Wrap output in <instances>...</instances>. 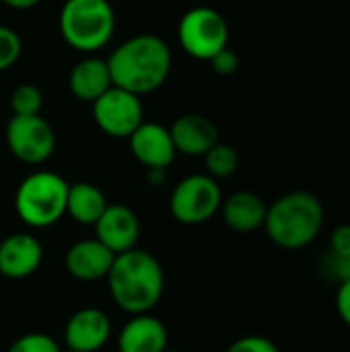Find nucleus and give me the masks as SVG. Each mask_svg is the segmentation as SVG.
<instances>
[{"mask_svg":"<svg viewBox=\"0 0 350 352\" xmlns=\"http://www.w3.org/2000/svg\"><path fill=\"white\" fill-rule=\"evenodd\" d=\"M171 62L169 45L163 37L153 33H140L122 41L107 58L113 87L138 97L155 93L165 85Z\"/></svg>","mask_w":350,"mask_h":352,"instance_id":"1","label":"nucleus"},{"mask_svg":"<svg viewBox=\"0 0 350 352\" xmlns=\"http://www.w3.org/2000/svg\"><path fill=\"white\" fill-rule=\"evenodd\" d=\"M105 280L113 303L130 316L151 314L165 291L161 262L140 248L118 254Z\"/></svg>","mask_w":350,"mask_h":352,"instance_id":"2","label":"nucleus"},{"mask_svg":"<svg viewBox=\"0 0 350 352\" xmlns=\"http://www.w3.org/2000/svg\"><path fill=\"white\" fill-rule=\"evenodd\" d=\"M326 221L322 200L305 190H293L268 204L264 231L268 239L287 252L305 250L311 245Z\"/></svg>","mask_w":350,"mask_h":352,"instance_id":"3","label":"nucleus"},{"mask_svg":"<svg viewBox=\"0 0 350 352\" xmlns=\"http://www.w3.org/2000/svg\"><path fill=\"white\" fill-rule=\"evenodd\" d=\"M58 29L72 50L93 56L116 33V10L109 0H66L60 8Z\"/></svg>","mask_w":350,"mask_h":352,"instance_id":"4","label":"nucleus"},{"mask_svg":"<svg viewBox=\"0 0 350 352\" xmlns=\"http://www.w3.org/2000/svg\"><path fill=\"white\" fill-rule=\"evenodd\" d=\"M70 184L56 171L29 173L14 192V212L31 229H47L66 217Z\"/></svg>","mask_w":350,"mask_h":352,"instance_id":"5","label":"nucleus"},{"mask_svg":"<svg viewBox=\"0 0 350 352\" xmlns=\"http://www.w3.org/2000/svg\"><path fill=\"white\" fill-rule=\"evenodd\" d=\"M223 204V190L206 173H192L175 184L169 196L171 217L186 227L208 223Z\"/></svg>","mask_w":350,"mask_h":352,"instance_id":"6","label":"nucleus"},{"mask_svg":"<svg viewBox=\"0 0 350 352\" xmlns=\"http://www.w3.org/2000/svg\"><path fill=\"white\" fill-rule=\"evenodd\" d=\"M177 41L188 56L208 62L229 45V25L219 10L196 6L179 19Z\"/></svg>","mask_w":350,"mask_h":352,"instance_id":"7","label":"nucleus"},{"mask_svg":"<svg viewBox=\"0 0 350 352\" xmlns=\"http://www.w3.org/2000/svg\"><path fill=\"white\" fill-rule=\"evenodd\" d=\"M4 136L10 155L25 165H41L56 151V132L41 116H12Z\"/></svg>","mask_w":350,"mask_h":352,"instance_id":"8","label":"nucleus"},{"mask_svg":"<svg viewBox=\"0 0 350 352\" xmlns=\"http://www.w3.org/2000/svg\"><path fill=\"white\" fill-rule=\"evenodd\" d=\"M91 105L95 126L111 138H130L132 132L144 122L140 97L120 87L107 89Z\"/></svg>","mask_w":350,"mask_h":352,"instance_id":"9","label":"nucleus"},{"mask_svg":"<svg viewBox=\"0 0 350 352\" xmlns=\"http://www.w3.org/2000/svg\"><path fill=\"white\" fill-rule=\"evenodd\" d=\"M113 326L109 316L99 307L74 311L64 326V344L72 352H99L111 338Z\"/></svg>","mask_w":350,"mask_h":352,"instance_id":"10","label":"nucleus"},{"mask_svg":"<svg viewBox=\"0 0 350 352\" xmlns=\"http://www.w3.org/2000/svg\"><path fill=\"white\" fill-rule=\"evenodd\" d=\"M93 229L95 239L101 241L116 256L134 250L140 239L138 214L126 204H107L105 212L99 217Z\"/></svg>","mask_w":350,"mask_h":352,"instance_id":"11","label":"nucleus"},{"mask_svg":"<svg viewBox=\"0 0 350 352\" xmlns=\"http://www.w3.org/2000/svg\"><path fill=\"white\" fill-rule=\"evenodd\" d=\"M43 262L41 241L27 231L10 233L0 241V274L10 280L29 278Z\"/></svg>","mask_w":350,"mask_h":352,"instance_id":"12","label":"nucleus"},{"mask_svg":"<svg viewBox=\"0 0 350 352\" xmlns=\"http://www.w3.org/2000/svg\"><path fill=\"white\" fill-rule=\"evenodd\" d=\"M132 157L144 169H167L175 161V146L165 128L159 122H142L128 138Z\"/></svg>","mask_w":350,"mask_h":352,"instance_id":"13","label":"nucleus"},{"mask_svg":"<svg viewBox=\"0 0 350 352\" xmlns=\"http://www.w3.org/2000/svg\"><path fill=\"white\" fill-rule=\"evenodd\" d=\"M113 258L116 254L95 237L80 239L68 248L64 256V268L72 278L80 283H97L107 278Z\"/></svg>","mask_w":350,"mask_h":352,"instance_id":"14","label":"nucleus"},{"mask_svg":"<svg viewBox=\"0 0 350 352\" xmlns=\"http://www.w3.org/2000/svg\"><path fill=\"white\" fill-rule=\"evenodd\" d=\"M173 146L186 157H204L217 142L219 130L215 122L202 113H184L169 128Z\"/></svg>","mask_w":350,"mask_h":352,"instance_id":"15","label":"nucleus"},{"mask_svg":"<svg viewBox=\"0 0 350 352\" xmlns=\"http://www.w3.org/2000/svg\"><path fill=\"white\" fill-rule=\"evenodd\" d=\"M167 344V326L153 314L130 316L118 332V352H163Z\"/></svg>","mask_w":350,"mask_h":352,"instance_id":"16","label":"nucleus"},{"mask_svg":"<svg viewBox=\"0 0 350 352\" xmlns=\"http://www.w3.org/2000/svg\"><path fill=\"white\" fill-rule=\"evenodd\" d=\"M268 204L254 192L241 190L223 198L221 217L225 225L235 233H254L264 227Z\"/></svg>","mask_w":350,"mask_h":352,"instance_id":"17","label":"nucleus"},{"mask_svg":"<svg viewBox=\"0 0 350 352\" xmlns=\"http://www.w3.org/2000/svg\"><path fill=\"white\" fill-rule=\"evenodd\" d=\"M68 87L78 101H97L107 89L113 87L107 60L97 56H85L83 60H78L68 74Z\"/></svg>","mask_w":350,"mask_h":352,"instance_id":"18","label":"nucleus"},{"mask_svg":"<svg viewBox=\"0 0 350 352\" xmlns=\"http://www.w3.org/2000/svg\"><path fill=\"white\" fill-rule=\"evenodd\" d=\"M107 198L105 194L89 184V182H76L70 184L68 188V200H66V214L83 227H93L99 217L107 208Z\"/></svg>","mask_w":350,"mask_h":352,"instance_id":"19","label":"nucleus"},{"mask_svg":"<svg viewBox=\"0 0 350 352\" xmlns=\"http://www.w3.org/2000/svg\"><path fill=\"white\" fill-rule=\"evenodd\" d=\"M204 165H206V175L212 179H227L235 175L239 169V155L231 144L217 142L206 155H204Z\"/></svg>","mask_w":350,"mask_h":352,"instance_id":"20","label":"nucleus"},{"mask_svg":"<svg viewBox=\"0 0 350 352\" xmlns=\"http://www.w3.org/2000/svg\"><path fill=\"white\" fill-rule=\"evenodd\" d=\"M43 107V93L31 85L23 82L10 93V111L12 116H39Z\"/></svg>","mask_w":350,"mask_h":352,"instance_id":"21","label":"nucleus"},{"mask_svg":"<svg viewBox=\"0 0 350 352\" xmlns=\"http://www.w3.org/2000/svg\"><path fill=\"white\" fill-rule=\"evenodd\" d=\"M21 52H23V41L19 33L8 25H0V72L12 68L21 58Z\"/></svg>","mask_w":350,"mask_h":352,"instance_id":"22","label":"nucleus"},{"mask_svg":"<svg viewBox=\"0 0 350 352\" xmlns=\"http://www.w3.org/2000/svg\"><path fill=\"white\" fill-rule=\"evenodd\" d=\"M6 352H62L60 344L45 332H29L19 336Z\"/></svg>","mask_w":350,"mask_h":352,"instance_id":"23","label":"nucleus"},{"mask_svg":"<svg viewBox=\"0 0 350 352\" xmlns=\"http://www.w3.org/2000/svg\"><path fill=\"white\" fill-rule=\"evenodd\" d=\"M320 270H322V274H324L328 280H334L336 285H342V283L350 280V258L336 256V254H332V252L328 250L326 256L322 258Z\"/></svg>","mask_w":350,"mask_h":352,"instance_id":"24","label":"nucleus"},{"mask_svg":"<svg viewBox=\"0 0 350 352\" xmlns=\"http://www.w3.org/2000/svg\"><path fill=\"white\" fill-rule=\"evenodd\" d=\"M225 352H281V349L274 344V340L260 336V334H248L229 344Z\"/></svg>","mask_w":350,"mask_h":352,"instance_id":"25","label":"nucleus"},{"mask_svg":"<svg viewBox=\"0 0 350 352\" xmlns=\"http://www.w3.org/2000/svg\"><path fill=\"white\" fill-rule=\"evenodd\" d=\"M208 62H210V68L217 74H223V76H229L239 68V56L229 45L225 50H221L219 54H215Z\"/></svg>","mask_w":350,"mask_h":352,"instance_id":"26","label":"nucleus"},{"mask_svg":"<svg viewBox=\"0 0 350 352\" xmlns=\"http://www.w3.org/2000/svg\"><path fill=\"white\" fill-rule=\"evenodd\" d=\"M328 250L332 254H336V256L350 258V223L338 225L332 231V235H330V248Z\"/></svg>","mask_w":350,"mask_h":352,"instance_id":"27","label":"nucleus"},{"mask_svg":"<svg viewBox=\"0 0 350 352\" xmlns=\"http://www.w3.org/2000/svg\"><path fill=\"white\" fill-rule=\"evenodd\" d=\"M336 311H338L340 320L350 328V280L338 285V291H336Z\"/></svg>","mask_w":350,"mask_h":352,"instance_id":"28","label":"nucleus"},{"mask_svg":"<svg viewBox=\"0 0 350 352\" xmlns=\"http://www.w3.org/2000/svg\"><path fill=\"white\" fill-rule=\"evenodd\" d=\"M167 179V169H146V182L153 188H161Z\"/></svg>","mask_w":350,"mask_h":352,"instance_id":"29","label":"nucleus"},{"mask_svg":"<svg viewBox=\"0 0 350 352\" xmlns=\"http://www.w3.org/2000/svg\"><path fill=\"white\" fill-rule=\"evenodd\" d=\"M6 6H10V8H14V10H29V8H33V6H37L41 0H2Z\"/></svg>","mask_w":350,"mask_h":352,"instance_id":"30","label":"nucleus"},{"mask_svg":"<svg viewBox=\"0 0 350 352\" xmlns=\"http://www.w3.org/2000/svg\"><path fill=\"white\" fill-rule=\"evenodd\" d=\"M163 352H177V351H171V349H167V351H163Z\"/></svg>","mask_w":350,"mask_h":352,"instance_id":"31","label":"nucleus"},{"mask_svg":"<svg viewBox=\"0 0 350 352\" xmlns=\"http://www.w3.org/2000/svg\"><path fill=\"white\" fill-rule=\"evenodd\" d=\"M66 352H72V351H66Z\"/></svg>","mask_w":350,"mask_h":352,"instance_id":"32","label":"nucleus"}]
</instances>
